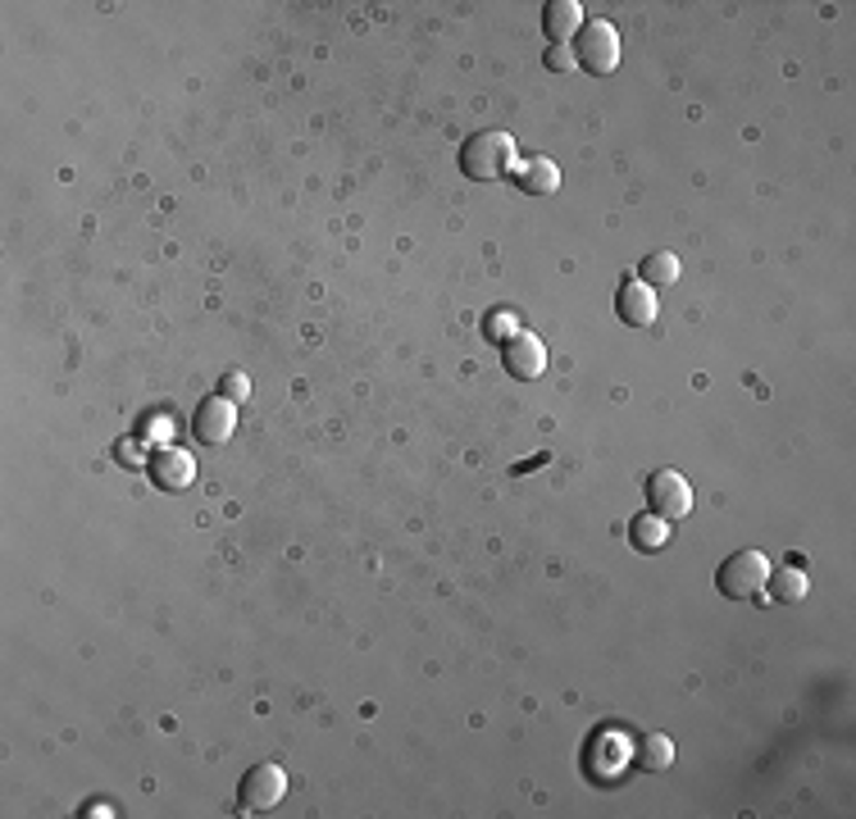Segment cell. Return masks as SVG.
<instances>
[{"label":"cell","instance_id":"obj_18","mask_svg":"<svg viewBox=\"0 0 856 819\" xmlns=\"http://www.w3.org/2000/svg\"><path fill=\"white\" fill-rule=\"evenodd\" d=\"M224 397H228V401H246V397H251V383H246L242 374H228V378H224Z\"/></svg>","mask_w":856,"mask_h":819},{"label":"cell","instance_id":"obj_8","mask_svg":"<svg viewBox=\"0 0 856 819\" xmlns=\"http://www.w3.org/2000/svg\"><path fill=\"white\" fill-rule=\"evenodd\" d=\"M615 309H620V319H624L629 328H647V324H656V315H660L656 292L647 288V282H624Z\"/></svg>","mask_w":856,"mask_h":819},{"label":"cell","instance_id":"obj_9","mask_svg":"<svg viewBox=\"0 0 856 819\" xmlns=\"http://www.w3.org/2000/svg\"><path fill=\"white\" fill-rule=\"evenodd\" d=\"M151 473H155L160 488L183 492V488H191V478H197V460H191L183 446H164L155 456V465H151Z\"/></svg>","mask_w":856,"mask_h":819},{"label":"cell","instance_id":"obj_4","mask_svg":"<svg viewBox=\"0 0 856 819\" xmlns=\"http://www.w3.org/2000/svg\"><path fill=\"white\" fill-rule=\"evenodd\" d=\"M647 505H652V515L675 524V519H683L688 511H693V483H688L679 469H660V473L647 478Z\"/></svg>","mask_w":856,"mask_h":819},{"label":"cell","instance_id":"obj_13","mask_svg":"<svg viewBox=\"0 0 856 819\" xmlns=\"http://www.w3.org/2000/svg\"><path fill=\"white\" fill-rule=\"evenodd\" d=\"M638 282H647V288L656 292V288H670V282H679V260L670 256V250H656V256H647L643 265H638Z\"/></svg>","mask_w":856,"mask_h":819},{"label":"cell","instance_id":"obj_12","mask_svg":"<svg viewBox=\"0 0 856 819\" xmlns=\"http://www.w3.org/2000/svg\"><path fill=\"white\" fill-rule=\"evenodd\" d=\"M629 538H633V547H638V551H660L670 542V524L660 515H638L629 524Z\"/></svg>","mask_w":856,"mask_h":819},{"label":"cell","instance_id":"obj_10","mask_svg":"<svg viewBox=\"0 0 856 819\" xmlns=\"http://www.w3.org/2000/svg\"><path fill=\"white\" fill-rule=\"evenodd\" d=\"M542 27H547V37L565 46L578 37V27H584V5L578 0H551V5L542 10Z\"/></svg>","mask_w":856,"mask_h":819},{"label":"cell","instance_id":"obj_11","mask_svg":"<svg viewBox=\"0 0 856 819\" xmlns=\"http://www.w3.org/2000/svg\"><path fill=\"white\" fill-rule=\"evenodd\" d=\"M519 187H524V191H533V196H551V191L561 187V168L551 164L547 155L524 160V164H519Z\"/></svg>","mask_w":856,"mask_h":819},{"label":"cell","instance_id":"obj_7","mask_svg":"<svg viewBox=\"0 0 856 819\" xmlns=\"http://www.w3.org/2000/svg\"><path fill=\"white\" fill-rule=\"evenodd\" d=\"M233 433H237V401H228V397H210V401L197 410V437H201L206 446H224Z\"/></svg>","mask_w":856,"mask_h":819},{"label":"cell","instance_id":"obj_2","mask_svg":"<svg viewBox=\"0 0 856 819\" xmlns=\"http://www.w3.org/2000/svg\"><path fill=\"white\" fill-rule=\"evenodd\" d=\"M765 578H770V560L761 551H738V555H729L720 564L715 587H720L729 601H757L765 592Z\"/></svg>","mask_w":856,"mask_h":819},{"label":"cell","instance_id":"obj_14","mask_svg":"<svg viewBox=\"0 0 856 819\" xmlns=\"http://www.w3.org/2000/svg\"><path fill=\"white\" fill-rule=\"evenodd\" d=\"M670 760H675V747L666 733H647V738L638 742V765H647L652 774L656 770H670Z\"/></svg>","mask_w":856,"mask_h":819},{"label":"cell","instance_id":"obj_16","mask_svg":"<svg viewBox=\"0 0 856 819\" xmlns=\"http://www.w3.org/2000/svg\"><path fill=\"white\" fill-rule=\"evenodd\" d=\"M515 332H519L515 315H506V309H492V315H488V337H492V342L502 347V342H511Z\"/></svg>","mask_w":856,"mask_h":819},{"label":"cell","instance_id":"obj_17","mask_svg":"<svg viewBox=\"0 0 856 819\" xmlns=\"http://www.w3.org/2000/svg\"><path fill=\"white\" fill-rule=\"evenodd\" d=\"M547 69H551V73L574 69V50H570V46H551V50H547Z\"/></svg>","mask_w":856,"mask_h":819},{"label":"cell","instance_id":"obj_15","mask_svg":"<svg viewBox=\"0 0 856 819\" xmlns=\"http://www.w3.org/2000/svg\"><path fill=\"white\" fill-rule=\"evenodd\" d=\"M765 587H770V597H775V601H802L807 597V574L788 564V570H779L775 578H765Z\"/></svg>","mask_w":856,"mask_h":819},{"label":"cell","instance_id":"obj_1","mask_svg":"<svg viewBox=\"0 0 856 819\" xmlns=\"http://www.w3.org/2000/svg\"><path fill=\"white\" fill-rule=\"evenodd\" d=\"M515 168V137L511 132H474V137H465V147H460V174L465 178H474V183H496V178H506Z\"/></svg>","mask_w":856,"mask_h":819},{"label":"cell","instance_id":"obj_3","mask_svg":"<svg viewBox=\"0 0 856 819\" xmlns=\"http://www.w3.org/2000/svg\"><path fill=\"white\" fill-rule=\"evenodd\" d=\"M574 60L584 65L588 73L606 78V73H615L620 65V33L606 19H593L578 27V37H574Z\"/></svg>","mask_w":856,"mask_h":819},{"label":"cell","instance_id":"obj_5","mask_svg":"<svg viewBox=\"0 0 856 819\" xmlns=\"http://www.w3.org/2000/svg\"><path fill=\"white\" fill-rule=\"evenodd\" d=\"M283 793H288V774H283V765L265 760V765H256L251 774L242 779L237 802H242L246 815H265V810H273V806L283 802Z\"/></svg>","mask_w":856,"mask_h":819},{"label":"cell","instance_id":"obj_6","mask_svg":"<svg viewBox=\"0 0 856 819\" xmlns=\"http://www.w3.org/2000/svg\"><path fill=\"white\" fill-rule=\"evenodd\" d=\"M502 360H506V374H511V378L533 383V378L547 370V347L538 342L533 332H515L511 342L502 347Z\"/></svg>","mask_w":856,"mask_h":819}]
</instances>
